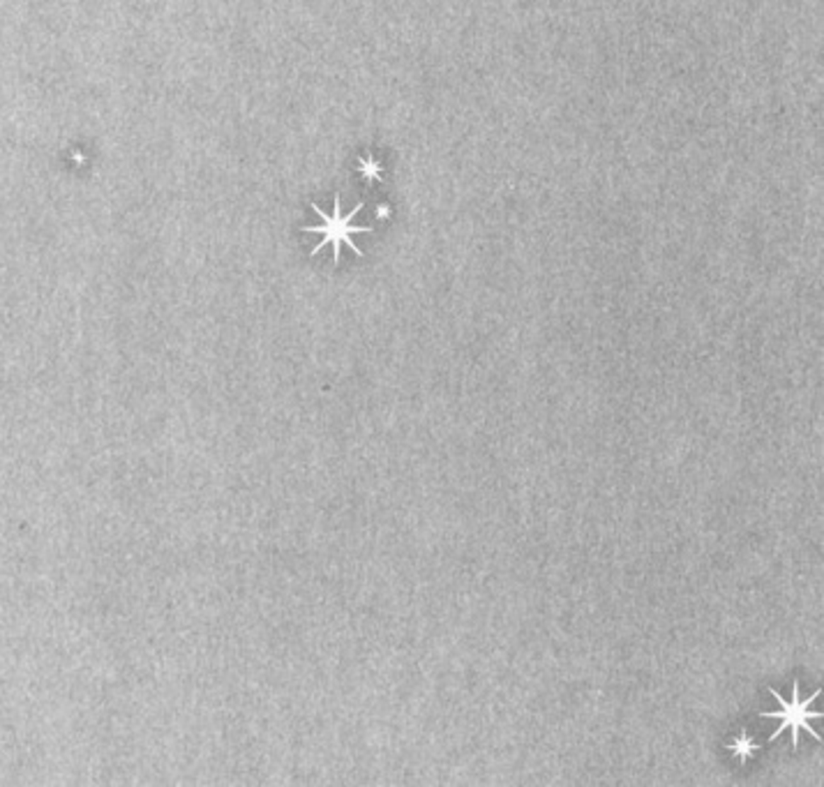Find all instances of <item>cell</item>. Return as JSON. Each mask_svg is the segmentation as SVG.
I'll list each match as a JSON object with an SVG mask.
<instances>
[{"mask_svg":"<svg viewBox=\"0 0 824 787\" xmlns=\"http://www.w3.org/2000/svg\"><path fill=\"white\" fill-rule=\"evenodd\" d=\"M340 206H342V204H340V197H335V204H332V215L323 213L319 206H312V208H314V213H317V215L321 217V222H323V224H319V226H305V229H303V231H308V233H321V235H323L321 243L312 250V255H314V252H321L323 247H326V245H332V261H335V264H340V250H342V245H349L354 255L361 257L363 252L356 247V243L352 240V235H354V233H370V231H372L370 226H356V224H352V222H354V215H358V213L363 211V204H358L349 215H342V208H340Z\"/></svg>","mask_w":824,"mask_h":787,"instance_id":"cell-1","label":"cell"},{"mask_svg":"<svg viewBox=\"0 0 824 787\" xmlns=\"http://www.w3.org/2000/svg\"><path fill=\"white\" fill-rule=\"evenodd\" d=\"M771 695H774V699L778 702L780 709H778V711H762V713H760L762 718H778V728H776V732L769 737V741H774L776 737H780V734H783L785 730H790V732H792V746H796V743H799V730L808 732L813 739H818V741H820V734L811 728V718H820V716H822V713H815V711H813V702L818 699L820 690H815V693H813L811 697L801 699V697H799V684L794 681L792 699H783V695H778L776 690H771Z\"/></svg>","mask_w":824,"mask_h":787,"instance_id":"cell-2","label":"cell"},{"mask_svg":"<svg viewBox=\"0 0 824 787\" xmlns=\"http://www.w3.org/2000/svg\"><path fill=\"white\" fill-rule=\"evenodd\" d=\"M758 748H760V746H758V741L753 739L750 734H746V732H741L739 737H736V739L730 743V750H732V753H734L736 757L741 759V762H746V759H750L753 755H755V753H758Z\"/></svg>","mask_w":824,"mask_h":787,"instance_id":"cell-3","label":"cell"},{"mask_svg":"<svg viewBox=\"0 0 824 787\" xmlns=\"http://www.w3.org/2000/svg\"><path fill=\"white\" fill-rule=\"evenodd\" d=\"M361 169H363V173L370 180H376V178H381V169H379V164H376L374 160H367V157H363L361 160Z\"/></svg>","mask_w":824,"mask_h":787,"instance_id":"cell-4","label":"cell"}]
</instances>
